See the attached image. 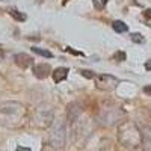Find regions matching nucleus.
I'll use <instances>...</instances> for the list:
<instances>
[{
    "label": "nucleus",
    "mask_w": 151,
    "mask_h": 151,
    "mask_svg": "<svg viewBox=\"0 0 151 151\" xmlns=\"http://www.w3.org/2000/svg\"><path fill=\"white\" fill-rule=\"evenodd\" d=\"M48 141L53 145V148H56V150H60V148L65 147V125H64V122L58 121L53 125L52 132H50V139Z\"/></svg>",
    "instance_id": "3"
},
{
    "label": "nucleus",
    "mask_w": 151,
    "mask_h": 151,
    "mask_svg": "<svg viewBox=\"0 0 151 151\" xmlns=\"http://www.w3.org/2000/svg\"><path fill=\"white\" fill-rule=\"evenodd\" d=\"M132 41L133 42H144V36L141 33H133L132 35Z\"/></svg>",
    "instance_id": "13"
},
{
    "label": "nucleus",
    "mask_w": 151,
    "mask_h": 151,
    "mask_svg": "<svg viewBox=\"0 0 151 151\" xmlns=\"http://www.w3.org/2000/svg\"><path fill=\"white\" fill-rule=\"evenodd\" d=\"M3 59V50H2V47H0V60Z\"/></svg>",
    "instance_id": "18"
},
{
    "label": "nucleus",
    "mask_w": 151,
    "mask_h": 151,
    "mask_svg": "<svg viewBox=\"0 0 151 151\" xmlns=\"http://www.w3.org/2000/svg\"><path fill=\"white\" fill-rule=\"evenodd\" d=\"M101 3H103V5H106V3H107V0H101Z\"/></svg>",
    "instance_id": "19"
},
{
    "label": "nucleus",
    "mask_w": 151,
    "mask_h": 151,
    "mask_svg": "<svg viewBox=\"0 0 151 151\" xmlns=\"http://www.w3.org/2000/svg\"><path fill=\"white\" fill-rule=\"evenodd\" d=\"M9 14H11L12 18H15L17 21H26V18H27L26 14H21V12L17 11V9H11V11H9Z\"/></svg>",
    "instance_id": "10"
},
{
    "label": "nucleus",
    "mask_w": 151,
    "mask_h": 151,
    "mask_svg": "<svg viewBox=\"0 0 151 151\" xmlns=\"http://www.w3.org/2000/svg\"><path fill=\"white\" fill-rule=\"evenodd\" d=\"M27 118V110L18 101H5L0 104V124L8 129H18Z\"/></svg>",
    "instance_id": "1"
},
{
    "label": "nucleus",
    "mask_w": 151,
    "mask_h": 151,
    "mask_svg": "<svg viewBox=\"0 0 151 151\" xmlns=\"http://www.w3.org/2000/svg\"><path fill=\"white\" fill-rule=\"evenodd\" d=\"M118 83H119V80L116 77H113V76H110V74H101V76H98V77H95V86L98 89H103V91L113 89Z\"/></svg>",
    "instance_id": "5"
},
{
    "label": "nucleus",
    "mask_w": 151,
    "mask_h": 151,
    "mask_svg": "<svg viewBox=\"0 0 151 151\" xmlns=\"http://www.w3.org/2000/svg\"><path fill=\"white\" fill-rule=\"evenodd\" d=\"M80 73H82L83 77H86V79H92V77H94L92 71H86V70H83V71H80Z\"/></svg>",
    "instance_id": "14"
},
{
    "label": "nucleus",
    "mask_w": 151,
    "mask_h": 151,
    "mask_svg": "<svg viewBox=\"0 0 151 151\" xmlns=\"http://www.w3.org/2000/svg\"><path fill=\"white\" fill-rule=\"evenodd\" d=\"M67 76H68V68H58L52 73V77H53V82L55 83H60L62 80H65L67 79Z\"/></svg>",
    "instance_id": "8"
},
{
    "label": "nucleus",
    "mask_w": 151,
    "mask_h": 151,
    "mask_svg": "<svg viewBox=\"0 0 151 151\" xmlns=\"http://www.w3.org/2000/svg\"><path fill=\"white\" fill-rule=\"evenodd\" d=\"M145 68H147L148 71H151V59H150V60H147V64H145Z\"/></svg>",
    "instance_id": "17"
},
{
    "label": "nucleus",
    "mask_w": 151,
    "mask_h": 151,
    "mask_svg": "<svg viewBox=\"0 0 151 151\" xmlns=\"http://www.w3.org/2000/svg\"><path fill=\"white\" fill-rule=\"evenodd\" d=\"M32 52L40 55V56H44V58H53V53L48 52V50H44V48H38V47H32Z\"/></svg>",
    "instance_id": "11"
},
{
    "label": "nucleus",
    "mask_w": 151,
    "mask_h": 151,
    "mask_svg": "<svg viewBox=\"0 0 151 151\" xmlns=\"http://www.w3.org/2000/svg\"><path fill=\"white\" fill-rule=\"evenodd\" d=\"M50 73H52V68H50L48 64H38V65L33 68V74H35V77H38V79H45V77H48Z\"/></svg>",
    "instance_id": "7"
},
{
    "label": "nucleus",
    "mask_w": 151,
    "mask_h": 151,
    "mask_svg": "<svg viewBox=\"0 0 151 151\" xmlns=\"http://www.w3.org/2000/svg\"><path fill=\"white\" fill-rule=\"evenodd\" d=\"M144 92L148 94V95H151V86H145V88H144Z\"/></svg>",
    "instance_id": "16"
},
{
    "label": "nucleus",
    "mask_w": 151,
    "mask_h": 151,
    "mask_svg": "<svg viewBox=\"0 0 151 151\" xmlns=\"http://www.w3.org/2000/svg\"><path fill=\"white\" fill-rule=\"evenodd\" d=\"M112 27H113V30H115V32H118V33H124V32H127V30H129L127 24H125V23H122V21H113Z\"/></svg>",
    "instance_id": "9"
},
{
    "label": "nucleus",
    "mask_w": 151,
    "mask_h": 151,
    "mask_svg": "<svg viewBox=\"0 0 151 151\" xmlns=\"http://www.w3.org/2000/svg\"><path fill=\"white\" fill-rule=\"evenodd\" d=\"M113 60H116V62L125 60V53L124 52H116L115 55H113Z\"/></svg>",
    "instance_id": "12"
},
{
    "label": "nucleus",
    "mask_w": 151,
    "mask_h": 151,
    "mask_svg": "<svg viewBox=\"0 0 151 151\" xmlns=\"http://www.w3.org/2000/svg\"><path fill=\"white\" fill-rule=\"evenodd\" d=\"M53 119V110L52 109H47V107H40L35 110V115H33V125L35 127H40V129H47L50 127Z\"/></svg>",
    "instance_id": "4"
},
{
    "label": "nucleus",
    "mask_w": 151,
    "mask_h": 151,
    "mask_svg": "<svg viewBox=\"0 0 151 151\" xmlns=\"http://www.w3.org/2000/svg\"><path fill=\"white\" fill-rule=\"evenodd\" d=\"M14 60H15V64H17L21 70H26V68H29V67L33 64V59H32L29 55H26V53H18V55H15Z\"/></svg>",
    "instance_id": "6"
},
{
    "label": "nucleus",
    "mask_w": 151,
    "mask_h": 151,
    "mask_svg": "<svg viewBox=\"0 0 151 151\" xmlns=\"http://www.w3.org/2000/svg\"><path fill=\"white\" fill-rule=\"evenodd\" d=\"M118 139L125 148H137L142 145V134L132 121H127L119 125Z\"/></svg>",
    "instance_id": "2"
},
{
    "label": "nucleus",
    "mask_w": 151,
    "mask_h": 151,
    "mask_svg": "<svg viewBox=\"0 0 151 151\" xmlns=\"http://www.w3.org/2000/svg\"><path fill=\"white\" fill-rule=\"evenodd\" d=\"M144 15H145V18H151V9H147L144 12Z\"/></svg>",
    "instance_id": "15"
}]
</instances>
